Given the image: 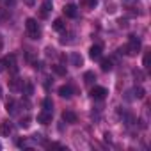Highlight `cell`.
Here are the masks:
<instances>
[{
    "label": "cell",
    "instance_id": "cell-1",
    "mask_svg": "<svg viewBox=\"0 0 151 151\" xmlns=\"http://www.w3.org/2000/svg\"><path fill=\"white\" fill-rule=\"evenodd\" d=\"M25 27H27V32H29V36H30L32 39H39L41 30H39V23H37L34 18H27Z\"/></svg>",
    "mask_w": 151,
    "mask_h": 151
},
{
    "label": "cell",
    "instance_id": "cell-2",
    "mask_svg": "<svg viewBox=\"0 0 151 151\" xmlns=\"http://www.w3.org/2000/svg\"><path fill=\"white\" fill-rule=\"evenodd\" d=\"M128 55H137L139 50H140V39L137 36H130V41H128V46L124 48Z\"/></svg>",
    "mask_w": 151,
    "mask_h": 151
},
{
    "label": "cell",
    "instance_id": "cell-3",
    "mask_svg": "<svg viewBox=\"0 0 151 151\" xmlns=\"http://www.w3.org/2000/svg\"><path fill=\"white\" fill-rule=\"evenodd\" d=\"M107 94H109V91H107L105 87H100V86L93 87V91H91V96H93L94 100H103Z\"/></svg>",
    "mask_w": 151,
    "mask_h": 151
},
{
    "label": "cell",
    "instance_id": "cell-4",
    "mask_svg": "<svg viewBox=\"0 0 151 151\" xmlns=\"http://www.w3.org/2000/svg\"><path fill=\"white\" fill-rule=\"evenodd\" d=\"M64 14H66L68 18H77V16H78L77 6H75V4H68V6L64 7Z\"/></svg>",
    "mask_w": 151,
    "mask_h": 151
},
{
    "label": "cell",
    "instance_id": "cell-5",
    "mask_svg": "<svg viewBox=\"0 0 151 151\" xmlns=\"http://www.w3.org/2000/svg\"><path fill=\"white\" fill-rule=\"evenodd\" d=\"M89 57L93 60H100L101 59V46L100 45H93L91 50H89Z\"/></svg>",
    "mask_w": 151,
    "mask_h": 151
},
{
    "label": "cell",
    "instance_id": "cell-6",
    "mask_svg": "<svg viewBox=\"0 0 151 151\" xmlns=\"http://www.w3.org/2000/svg\"><path fill=\"white\" fill-rule=\"evenodd\" d=\"M50 121H52V112H50V110H43L41 114H37V123L48 124Z\"/></svg>",
    "mask_w": 151,
    "mask_h": 151
},
{
    "label": "cell",
    "instance_id": "cell-7",
    "mask_svg": "<svg viewBox=\"0 0 151 151\" xmlns=\"http://www.w3.org/2000/svg\"><path fill=\"white\" fill-rule=\"evenodd\" d=\"M59 94L62 98H71L73 96V87L71 86H60L59 87Z\"/></svg>",
    "mask_w": 151,
    "mask_h": 151
},
{
    "label": "cell",
    "instance_id": "cell-8",
    "mask_svg": "<svg viewBox=\"0 0 151 151\" xmlns=\"http://www.w3.org/2000/svg\"><path fill=\"white\" fill-rule=\"evenodd\" d=\"M62 119H64L66 123L73 124V123H77V114L71 112V110H66V112H62Z\"/></svg>",
    "mask_w": 151,
    "mask_h": 151
},
{
    "label": "cell",
    "instance_id": "cell-9",
    "mask_svg": "<svg viewBox=\"0 0 151 151\" xmlns=\"http://www.w3.org/2000/svg\"><path fill=\"white\" fill-rule=\"evenodd\" d=\"M11 124H9V121H4V123H0V135L2 137H7L9 133H11Z\"/></svg>",
    "mask_w": 151,
    "mask_h": 151
},
{
    "label": "cell",
    "instance_id": "cell-10",
    "mask_svg": "<svg viewBox=\"0 0 151 151\" xmlns=\"http://www.w3.org/2000/svg\"><path fill=\"white\" fill-rule=\"evenodd\" d=\"M20 89H23V82L20 78H13L11 80V91H20Z\"/></svg>",
    "mask_w": 151,
    "mask_h": 151
},
{
    "label": "cell",
    "instance_id": "cell-11",
    "mask_svg": "<svg viewBox=\"0 0 151 151\" xmlns=\"http://www.w3.org/2000/svg\"><path fill=\"white\" fill-rule=\"evenodd\" d=\"M69 60H71V64H73V66H82V57H80L78 53H71Z\"/></svg>",
    "mask_w": 151,
    "mask_h": 151
},
{
    "label": "cell",
    "instance_id": "cell-12",
    "mask_svg": "<svg viewBox=\"0 0 151 151\" xmlns=\"http://www.w3.org/2000/svg\"><path fill=\"white\" fill-rule=\"evenodd\" d=\"M112 69V60L110 59H101V71H110Z\"/></svg>",
    "mask_w": 151,
    "mask_h": 151
},
{
    "label": "cell",
    "instance_id": "cell-13",
    "mask_svg": "<svg viewBox=\"0 0 151 151\" xmlns=\"http://www.w3.org/2000/svg\"><path fill=\"white\" fill-rule=\"evenodd\" d=\"M6 109H7L9 114H14V112H16V101H14V100H9V101L6 103Z\"/></svg>",
    "mask_w": 151,
    "mask_h": 151
},
{
    "label": "cell",
    "instance_id": "cell-14",
    "mask_svg": "<svg viewBox=\"0 0 151 151\" xmlns=\"http://www.w3.org/2000/svg\"><path fill=\"white\" fill-rule=\"evenodd\" d=\"M84 78H86V84H91L93 80H96V75H94V71H87L84 75Z\"/></svg>",
    "mask_w": 151,
    "mask_h": 151
},
{
    "label": "cell",
    "instance_id": "cell-15",
    "mask_svg": "<svg viewBox=\"0 0 151 151\" xmlns=\"http://www.w3.org/2000/svg\"><path fill=\"white\" fill-rule=\"evenodd\" d=\"M52 69H53V73H57V75H66V68H62L60 64H55V66H52Z\"/></svg>",
    "mask_w": 151,
    "mask_h": 151
},
{
    "label": "cell",
    "instance_id": "cell-16",
    "mask_svg": "<svg viewBox=\"0 0 151 151\" xmlns=\"http://www.w3.org/2000/svg\"><path fill=\"white\" fill-rule=\"evenodd\" d=\"M43 109L52 112V109H53V101H52L50 98H45V100H43Z\"/></svg>",
    "mask_w": 151,
    "mask_h": 151
},
{
    "label": "cell",
    "instance_id": "cell-17",
    "mask_svg": "<svg viewBox=\"0 0 151 151\" xmlns=\"http://www.w3.org/2000/svg\"><path fill=\"white\" fill-rule=\"evenodd\" d=\"M53 29H55V30H64V23H62L60 18H57V20L53 22Z\"/></svg>",
    "mask_w": 151,
    "mask_h": 151
},
{
    "label": "cell",
    "instance_id": "cell-18",
    "mask_svg": "<svg viewBox=\"0 0 151 151\" xmlns=\"http://www.w3.org/2000/svg\"><path fill=\"white\" fill-rule=\"evenodd\" d=\"M9 18V13H7V9H0V22H6Z\"/></svg>",
    "mask_w": 151,
    "mask_h": 151
},
{
    "label": "cell",
    "instance_id": "cell-19",
    "mask_svg": "<svg viewBox=\"0 0 151 151\" xmlns=\"http://www.w3.org/2000/svg\"><path fill=\"white\" fill-rule=\"evenodd\" d=\"M133 93H135V98H139V100H140V98H144V89H142V87H135V91H133Z\"/></svg>",
    "mask_w": 151,
    "mask_h": 151
},
{
    "label": "cell",
    "instance_id": "cell-20",
    "mask_svg": "<svg viewBox=\"0 0 151 151\" xmlns=\"http://www.w3.org/2000/svg\"><path fill=\"white\" fill-rule=\"evenodd\" d=\"M142 66H144V68H147V66H149V52H147V53L144 55V60H142Z\"/></svg>",
    "mask_w": 151,
    "mask_h": 151
},
{
    "label": "cell",
    "instance_id": "cell-21",
    "mask_svg": "<svg viewBox=\"0 0 151 151\" xmlns=\"http://www.w3.org/2000/svg\"><path fill=\"white\" fill-rule=\"evenodd\" d=\"M32 91H34V89H32V86H30V84H27V86H25V94H27V96H30V94H32Z\"/></svg>",
    "mask_w": 151,
    "mask_h": 151
},
{
    "label": "cell",
    "instance_id": "cell-22",
    "mask_svg": "<svg viewBox=\"0 0 151 151\" xmlns=\"http://www.w3.org/2000/svg\"><path fill=\"white\" fill-rule=\"evenodd\" d=\"M87 6H89L91 9H93V7H96V6H98V0H87Z\"/></svg>",
    "mask_w": 151,
    "mask_h": 151
},
{
    "label": "cell",
    "instance_id": "cell-23",
    "mask_svg": "<svg viewBox=\"0 0 151 151\" xmlns=\"http://www.w3.org/2000/svg\"><path fill=\"white\" fill-rule=\"evenodd\" d=\"M20 126H22V128H27V126H29V117H27V119H22V121H20Z\"/></svg>",
    "mask_w": 151,
    "mask_h": 151
},
{
    "label": "cell",
    "instance_id": "cell-24",
    "mask_svg": "<svg viewBox=\"0 0 151 151\" xmlns=\"http://www.w3.org/2000/svg\"><path fill=\"white\" fill-rule=\"evenodd\" d=\"M6 6L7 7H14L16 6V0H6Z\"/></svg>",
    "mask_w": 151,
    "mask_h": 151
},
{
    "label": "cell",
    "instance_id": "cell-25",
    "mask_svg": "<svg viewBox=\"0 0 151 151\" xmlns=\"http://www.w3.org/2000/svg\"><path fill=\"white\" fill-rule=\"evenodd\" d=\"M25 4H27V6H30V7H32V6H34V4H36V0H25Z\"/></svg>",
    "mask_w": 151,
    "mask_h": 151
},
{
    "label": "cell",
    "instance_id": "cell-26",
    "mask_svg": "<svg viewBox=\"0 0 151 151\" xmlns=\"http://www.w3.org/2000/svg\"><path fill=\"white\" fill-rule=\"evenodd\" d=\"M2 48H4V43H2V37H0V52H2Z\"/></svg>",
    "mask_w": 151,
    "mask_h": 151
},
{
    "label": "cell",
    "instance_id": "cell-27",
    "mask_svg": "<svg viewBox=\"0 0 151 151\" xmlns=\"http://www.w3.org/2000/svg\"><path fill=\"white\" fill-rule=\"evenodd\" d=\"M0 98H2V87H0Z\"/></svg>",
    "mask_w": 151,
    "mask_h": 151
},
{
    "label": "cell",
    "instance_id": "cell-28",
    "mask_svg": "<svg viewBox=\"0 0 151 151\" xmlns=\"http://www.w3.org/2000/svg\"><path fill=\"white\" fill-rule=\"evenodd\" d=\"M0 149H2V144H0Z\"/></svg>",
    "mask_w": 151,
    "mask_h": 151
}]
</instances>
